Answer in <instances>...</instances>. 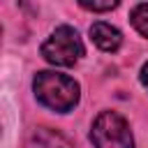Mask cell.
<instances>
[{
	"label": "cell",
	"instance_id": "1",
	"mask_svg": "<svg viewBox=\"0 0 148 148\" xmlns=\"http://www.w3.org/2000/svg\"><path fill=\"white\" fill-rule=\"evenodd\" d=\"M32 90H35V97L39 104H44L46 109L58 111V113L72 111L79 102V83L67 74L37 72V76L32 81Z\"/></svg>",
	"mask_w": 148,
	"mask_h": 148
},
{
	"label": "cell",
	"instance_id": "2",
	"mask_svg": "<svg viewBox=\"0 0 148 148\" xmlns=\"http://www.w3.org/2000/svg\"><path fill=\"white\" fill-rule=\"evenodd\" d=\"M42 56L46 62L56 65V67H72L79 62V58L83 56V44L81 37L74 28L69 25H60L56 28L49 39L42 44Z\"/></svg>",
	"mask_w": 148,
	"mask_h": 148
},
{
	"label": "cell",
	"instance_id": "3",
	"mask_svg": "<svg viewBox=\"0 0 148 148\" xmlns=\"http://www.w3.org/2000/svg\"><path fill=\"white\" fill-rule=\"evenodd\" d=\"M90 139L95 148H132L134 146L127 120L116 111H102L95 118Z\"/></svg>",
	"mask_w": 148,
	"mask_h": 148
},
{
	"label": "cell",
	"instance_id": "4",
	"mask_svg": "<svg viewBox=\"0 0 148 148\" xmlns=\"http://www.w3.org/2000/svg\"><path fill=\"white\" fill-rule=\"evenodd\" d=\"M90 37L102 51H118V46L123 44L120 30L113 28L111 23H104V21H97L90 25Z\"/></svg>",
	"mask_w": 148,
	"mask_h": 148
},
{
	"label": "cell",
	"instance_id": "5",
	"mask_svg": "<svg viewBox=\"0 0 148 148\" xmlns=\"http://www.w3.org/2000/svg\"><path fill=\"white\" fill-rule=\"evenodd\" d=\"M35 141H37V143H42L44 148H72V143H69L65 136H60V134H56L53 130H46V127L37 130Z\"/></svg>",
	"mask_w": 148,
	"mask_h": 148
},
{
	"label": "cell",
	"instance_id": "6",
	"mask_svg": "<svg viewBox=\"0 0 148 148\" xmlns=\"http://www.w3.org/2000/svg\"><path fill=\"white\" fill-rule=\"evenodd\" d=\"M132 25L136 28L139 35L148 37V2H141L132 9Z\"/></svg>",
	"mask_w": 148,
	"mask_h": 148
},
{
	"label": "cell",
	"instance_id": "7",
	"mask_svg": "<svg viewBox=\"0 0 148 148\" xmlns=\"http://www.w3.org/2000/svg\"><path fill=\"white\" fill-rule=\"evenodd\" d=\"M81 7L83 9H90V12H111L118 7L116 0H109V2H88V0H81Z\"/></svg>",
	"mask_w": 148,
	"mask_h": 148
},
{
	"label": "cell",
	"instance_id": "8",
	"mask_svg": "<svg viewBox=\"0 0 148 148\" xmlns=\"http://www.w3.org/2000/svg\"><path fill=\"white\" fill-rule=\"evenodd\" d=\"M141 83H143V86L148 88V62H146V65L141 67Z\"/></svg>",
	"mask_w": 148,
	"mask_h": 148
}]
</instances>
